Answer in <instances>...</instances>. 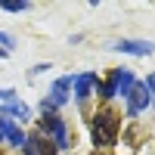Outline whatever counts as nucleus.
<instances>
[{"instance_id": "nucleus-1", "label": "nucleus", "mask_w": 155, "mask_h": 155, "mask_svg": "<svg viewBox=\"0 0 155 155\" xmlns=\"http://www.w3.org/2000/svg\"><path fill=\"white\" fill-rule=\"evenodd\" d=\"M118 130H121V118H118L112 109H99V112L90 115V140H93L96 149H109V146H115Z\"/></svg>"}, {"instance_id": "nucleus-2", "label": "nucleus", "mask_w": 155, "mask_h": 155, "mask_svg": "<svg viewBox=\"0 0 155 155\" xmlns=\"http://www.w3.org/2000/svg\"><path fill=\"white\" fill-rule=\"evenodd\" d=\"M37 134L47 137L59 152H68L71 149V134H68V121L62 115H50V118H41L37 121Z\"/></svg>"}, {"instance_id": "nucleus-3", "label": "nucleus", "mask_w": 155, "mask_h": 155, "mask_svg": "<svg viewBox=\"0 0 155 155\" xmlns=\"http://www.w3.org/2000/svg\"><path fill=\"white\" fill-rule=\"evenodd\" d=\"M149 106H152V93L146 90L143 81H137L134 90L124 96V112H127V118H140V115H143Z\"/></svg>"}, {"instance_id": "nucleus-4", "label": "nucleus", "mask_w": 155, "mask_h": 155, "mask_svg": "<svg viewBox=\"0 0 155 155\" xmlns=\"http://www.w3.org/2000/svg\"><path fill=\"white\" fill-rule=\"evenodd\" d=\"M102 84V78L96 71H81V74H74V87H71V96L78 106H87L90 96H93V90H99Z\"/></svg>"}, {"instance_id": "nucleus-5", "label": "nucleus", "mask_w": 155, "mask_h": 155, "mask_svg": "<svg viewBox=\"0 0 155 155\" xmlns=\"http://www.w3.org/2000/svg\"><path fill=\"white\" fill-rule=\"evenodd\" d=\"M109 50H115V53H124V56L146 59V56L155 53V44H152V41H134V37H121V41H112Z\"/></svg>"}, {"instance_id": "nucleus-6", "label": "nucleus", "mask_w": 155, "mask_h": 155, "mask_svg": "<svg viewBox=\"0 0 155 155\" xmlns=\"http://www.w3.org/2000/svg\"><path fill=\"white\" fill-rule=\"evenodd\" d=\"M71 87H74V74H62V78H56V81L50 84V93H47V99L53 102L56 109L68 106V99H71Z\"/></svg>"}, {"instance_id": "nucleus-7", "label": "nucleus", "mask_w": 155, "mask_h": 155, "mask_svg": "<svg viewBox=\"0 0 155 155\" xmlns=\"http://www.w3.org/2000/svg\"><path fill=\"white\" fill-rule=\"evenodd\" d=\"M19 152H22V155H59V149L50 143L47 137H41L37 130L28 134V140H25V146H22Z\"/></svg>"}, {"instance_id": "nucleus-8", "label": "nucleus", "mask_w": 155, "mask_h": 155, "mask_svg": "<svg viewBox=\"0 0 155 155\" xmlns=\"http://www.w3.org/2000/svg\"><path fill=\"white\" fill-rule=\"evenodd\" d=\"M0 130H3L6 143H9L12 149H22V146H25V140H28V134L22 130V124H19V121H12L9 115H0Z\"/></svg>"}, {"instance_id": "nucleus-9", "label": "nucleus", "mask_w": 155, "mask_h": 155, "mask_svg": "<svg viewBox=\"0 0 155 155\" xmlns=\"http://www.w3.org/2000/svg\"><path fill=\"white\" fill-rule=\"evenodd\" d=\"M0 115H9L12 121L19 118L22 124H25V121H31V109H28V102H25V99H19V96L12 99V102H6V106H0Z\"/></svg>"}, {"instance_id": "nucleus-10", "label": "nucleus", "mask_w": 155, "mask_h": 155, "mask_svg": "<svg viewBox=\"0 0 155 155\" xmlns=\"http://www.w3.org/2000/svg\"><path fill=\"white\" fill-rule=\"evenodd\" d=\"M96 96L102 102H112V99H118V74H115V68H109V74L102 78V84L96 90Z\"/></svg>"}, {"instance_id": "nucleus-11", "label": "nucleus", "mask_w": 155, "mask_h": 155, "mask_svg": "<svg viewBox=\"0 0 155 155\" xmlns=\"http://www.w3.org/2000/svg\"><path fill=\"white\" fill-rule=\"evenodd\" d=\"M115 74H118V96L124 99V96L134 90V84L140 81V78H137V71H134V68H115Z\"/></svg>"}, {"instance_id": "nucleus-12", "label": "nucleus", "mask_w": 155, "mask_h": 155, "mask_svg": "<svg viewBox=\"0 0 155 155\" xmlns=\"http://www.w3.org/2000/svg\"><path fill=\"white\" fill-rule=\"evenodd\" d=\"M0 9L3 12H28L31 3L28 0H0Z\"/></svg>"}, {"instance_id": "nucleus-13", "label": "nucleus", "mask_w": 155, "mask_h": 155, "mask_svg": "<svg viewBox=\"0 0 155 155\" xmlns=\"http://www.w3.org/2000/svg\"><path fill=\"white\" fill-rule=\"evenodd\" d=\"M37 112H41V118H50V115H59V109L53 106V102H50L47 96L41 99V102H37Z\"/></svg>"}, {"instance_id": "nucleus-14", "label": "nucleus", "mask_w": 155, "mask_h": 155, "mask_svg": "<svg viewBox=\"0 0 155 155\" xmlns=\"http://www.w3.org/2000/svg\"><path fill=\"white\" fill-rule=\"evenodd\" d=\"M12 47H16V37H12L9 31H0V50H6V53H9Z\"/></svg>"}, {"instance_id": "nucleus-15", "label": "nucleus", "mask_w": 155, "mask_h": 155, "mask_svg": "<svg viewBox=\"0 0 155 155\" xmlns=\"http://www.w3.org/2000/svg\"><path fill=\"white\" fill-rule=\"evenodd\" d=\"M16 99V90L12 87H0V106H6V102Z\"/></svg>"}, {"instance_id": "nucleus-16", "label": "nucleus", "mask_w": 155, "mask_h": 155, "mask_svg": "<svg viewBox=\"0 0 155 155\" xmlns=\"http://www.w3.org/2000/svg\"><path fill=\"white\" fill-rule=\"evenodd\" d=\"M53 65H50V62H37V65H31V71L28 74H44V71H50Z\"/></svg>"}, {"instance_id": "nucleus-17", "label": "nucleus", "mask_w": 155, "mask_h": 155, "mask_svg": "<svg viewBox=\"0 0 155 155\" xmlns=\"http://www.w3.org/2000/svg\"><path fill=\"white\" fill-rule=\"evenodd\" d=\"M143 84H146V90H149V93L155 96V71H149V74L143 78Z\"/></svg>"}, {"instance_id": "nucleus-18", "label": "nucleus", "mask_w": 155, "mask_h": 155, "mask_svg": "<svg viewBox=\"0 0 155 155\" xmlns=\"http://www.w3.org/2000/svg\"><path fill=\"white\" fill-rule=\"evenodd\" d=\"M6 56H9V53H6V50H0V59H6Z\"/></svg>"}, {"instance_id": "nucleus-19", "label": "nucleus", "mask_w": 155, "mask_h": 155, "mask_svg": "<svg viewBox=\"0 0 155 155\" xmlns=\"http://www.w3.org/2000/svg\"><path fill=\"white\" fill-rule=\"evenodd\" d=\"M0 143H6V137H3V130H0Z\"/></svg>"}]
</instances>
